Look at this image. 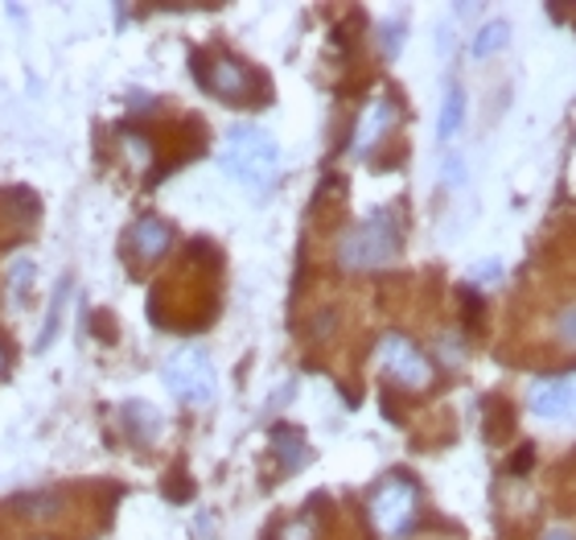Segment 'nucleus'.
I'll use <instances>...</instances> for the list:
<instances>
[{
    "instance_id": "1",
    "label": "nucleus",
    "mask_w": 576,
    "mask_h": 540,
    "mask_svg": "<svg viewBox=\"0 0 576 540\" xmlns=\"http://www.w3.org/2000/svg\"><path fill=\"white\" fill-rule=\"evenodd\" d=\"M218 165H222L235 182H243L248 191L264 194L268 186L281 177V149H276V141L268 137L264 128L239 125L227 132L222 153H218Z\"/></svg>"
},
{
    "instance_id": "16",
    "label": "nucleus",
    "mask_w": 576,
    "mask_h": 540,
    "mask_svg": "<svg viewBox=\"0 0 576 540\" xmlns=\"http://www.w3.org/2000/svg\"><path fill=\"white\" fill-rule=\"evenodd\" d=\"M313 537H317V525H313L309 516H301V520H293V525L284 528L281 540H313Z\"/></svg>"
},
{
    "instance_id": "5",
    "label": "nucleus",
    "mask_w": 576,
    "mask_h": 540,
    "mask_svg": "<svg viewBox=\"0 0 576 540\" xmlns=\"http://www.w3.org/2000/svg\"><path fill=\"white\" fill-rule=\"evenodd\" d=\"M416 499H421V492H416L412 478H404V475L383 478L371 495L374 528H379L383 537H400V532L412 525V516H416Z\"/></svg>"
},
{
    "instance_id": "3",
    "label": "nucleus",
    "mask_w": 576,
    "mask_h": 540,
    "mask_svg": "<svg viewBox=\"0 0 576 540\" xmlns=\"http://www.w3.org/2000/svg\"><path fill=\"white\" fill-rule=\"evenodd\" d=\"M194 75L210 96L227 104H260L268 91V83L231 54H194Z\"/></svg>"
},
{
    "instance_id": "20",
    "label": "nucleus",
    "mask_w": 576,
    "mask_h": 540,
    "mask_svg": "<svg viewBox=\"0 0 576 540\" xmlns=\"http://www.w3.org/2000/svg\"><path fill=\"white\" fill-rule=\"evenodd\" d=\"M568 417L576 421V376H568Z\"/></svg>"
},
{
    "instance_id": "2",
    "label": "nucleus",
    "mask_w": 576,
    "mask_h": 540,
    "mask_svg": "<svg viewBox=\"0 0 576 540\" xmlns=\"http://www.w3.org/2000/svg\"><path fill=\"white\" fill-rule=\"evenodd\" d=\"M400 252V219H395V210H374L371 219H362L359 227H350L338 244V260H343V269H379V264H388L395 260Z\"/></svg>"
},
{
    "instance_id": "15",
    "label": "nucleus",
    "mask_w": 576,
    "mask_h": 540,
    "mask_svg": "<svg viewBox=\"0 0 576 540\" xmlns=\"http://www.w3.org/2000/svg\"><path fill=\"white\" fill-rule=\"evenodd\" d=\"M63 302H66V281L58 285V293H54V305H50L46 331H42V338H37V347H50V338H54V331H58V310H63Z\"/></svg>"
},
{
    "instance_id": "6",
    "label": "nucleus",
    "mask_w": 576,
    "mask_h": 540,
    "mask_svg": "<svg viewBox=\"0 0 576 540\" xmlns=\"http://www.w3.org/2000/svg\"><path fill=\"white\" fill-rule=\"evenodd\" d=\"M379 364L388 371L391 380L407 388V392H421L433 384V364L424 359V350L416 343H407L404 334H388L383 343H379Z\"/></svg>"
},
{
    "instance_id": "18",
    "label": "nucleus",
    "mask_w": 576,
    "mask_h": 540,
    "mask_svg": "<svg viewBox=\"0 0 576 540\" xmlns=\"http://www.w3.org/2000/svg\"><path fill=\"white\" fill-rule=\"evenodd\" d=\"M400 37H404V30H400V25H388V30H383V46H388V54H395V50H400Z\"/></svg>"
},
{
    "instance_id": "10",
    "label": "nucleus",
    "mask_w": 576,
    "mask_h": 540,
    "mask_svg": "<svg viewBox=\"0 0 576 540\" xmlns=\"http://www.w3.org/2000/svg\"><path fill=\"white\" fill-rule=\"evenodd\" d=\"M272 450H276V458L284 462V471H296V466L305 462V438L296 430H289V425L272 430Z\"/></svg>"
},
{
    "instance_id": "21",
    "label": "nucleus",
    "mask_w": 576,
    "mask_h": 540,
    "mask_svg": "<svg viewBox=\"0 0 576 540\" xmlns=\"http://www.w3.org/2000/svg\"><path fill=\"white\" fill-rule=\"evenodd\" d=\"M0 367H4V350H0Z\"/></svg>"
},
{
    "instance_id": "13",
    "label": "nucleus",
    "mask_w": 576,
    "mask_h": 540,
    "mask_svg": "<svg viewBox=\"0 0 576 540\" xmlns=\"http://www.w3.org/2000/svg\"><path fill=\"white\" fill-rule=\"evenodd\" d=\"M552 334H556V343L564 350H576V302L561 305L556 310V318H552Z\"/></svg>"
},
{
    "instance_id": "11",
    "label": "nucleus",
    "mask_w": 576,
    "mask_h": 540,
    "mask_svg": "<svg viewBox=\"0 0 576 540\" xmlns=\"http://www.w3.org/2000/svg\"><path fill=\"white\" fill-rule=\"evenodd\" d=\"M461 116H466V91L461 87H449L445 96V108H441V125H436V137L441 141H453L457 128H461Z\"/></svg>"
},
{
    "instance_id": "14",
    "label": "nucleus",
    "mask_w": 576,
    "mask_h": 540,
    "mask_svg": "<svg viewBox=\"0 0 576 540\" xmlns=\"http://www.w3.org/2000/svg\"><path fill=\"white\" fill-rule=\"evenodd\" d=\"M120 141H124V153L132 158V165H149V161H153V144H149V137H141V132H124Z\"/></svg>"
},
{
    "instance_id": "9",
    "label": "nucleus",
    "mask_w": 576,
    "mask_h": 540,
    "mask_svg": "<svg viewBox=\"0 0 576 540\" xmlns=\"http://www.w3.org/2000/svg\"><path fill=\"white\" fill-rule=\"evenodd\" d=\"M528 404L535 417H568V380H540Z\"/></svg>"
},
{
    "instance_id": "12",
    "label": "nucleus",
    "mask_w": 576,
    "mask_h": 540,
    "mask_svg": "<svg viewBox=\"0 0 576 540\" xmlns=\"http://www.w3.org/2000/svg\"><path fill=\"white\" fill-rule=\"evenodd\" d=\"M507 37H511V25L507 21H490V25H482L478 30V37H474V58H486V54H495V50L507 46Z\"/></svg>"
},
{
    "instance_id": "8",
    "label": "nucleus",
    "mask_w": 576,
    "mask_h": 540,
    "mask_svg": "<svg viewBox=\"0 0 576 540\" xmlns=\"http://www.w3.org/2000/svg\"><path fill=\"white\" fill-rule=\"evenodd\" d=\"M391 128H395V104L388 96H374L359 116V128H355V153H371Z\"/></svg>"
},
{
    "instance_id": "17",
    "label": "nucleus",
    "mask_w": 576,
    "mask_h": 540,
    "mask_svg": "<svg viewBox=\"0 0 576 540\" xmlns=\"http://www.w3.org/2000/svg\"><path fill=\"white\" fill-rule=\"evenodd\" d=\"M540 540H576V528L573 525H547Z\"/></svg>"
},
{
    "instance_id": "4",
    "label": "nucleus",
    "mask_w": 576,
    "mask_h": 540,
    "mask_svg": "<svg viewBox=\"0 0 576 540\" xmlns=\"http://www.w3.org/2000/svg\"><path fill=\"white\" fill-rule=\"evenodd\" d=\"M161 380L182 404L203 409V404L215 400V367H210V355L198 347H182L177 355H170L165 367H161Z\"/></svg>"
},
{
    "instance_id": "19",
    "label": "nucleus",
    "mask_w": 576,
    "mask_h": 540,
    "mask_svg": "<svg viewBox=\"0 0 576 540\" xmlns=\"http://www.w3.org/2000/svg\"><path fill=\"white\" fill-rule=\"evenodd\" d=\"M499 260H486L482 269H478V281H495V277H499Z\"/></svg>"
},
{
    "instance_id": "7",
    "label": "nucleus",
    "mask_w": 576,
    "mask_h": 540,
    "mask_svg": "<svg viewBox=\"0 0 576 540\" xmlns=\"http://www.w3.org/2000/svg\"><path fill=\"white\" fill-rule=\"evenodd\" d=\"M173 244V227L165 219H156V215H141V219L132 223V231H128V252L137 256V260H161V256L170 252Z\"/></svg>"
}]
</instances>
